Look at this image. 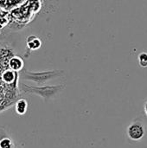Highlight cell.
<instances>
[{"mask_svg": "<svg viewBox=\"0 0 147 148\" xmlns=\"http://www.w3.org/2000/svg\"><path fill=\"white\" fill-rule=\"evenodd\" d=\"M27 45L30 49H38L41 47L42 42L38 37L32 36L27 39Z\"/></svg>", "mask_w": 147, "mask_h": 148, "instance_id": "6", "label": "cell"}, {"mask_svg": "<svg viewBox=\"0 0 147 148\" xmlns=\"http://www.w3.org/2000/svg\"><path fill=\"white\" fill-rule=\"evenodd\" d=\"M13 148H19L18 147H16V145H14V147H13Z\"/></svg>", "mask_w": 147, "mask_h": 148, "instance_id": "11", "label": "cell"}, {"mask_svg": "<svg viewBox=\"0 0 147 148\" xmlns=\"http://www.w3.org/2000/svg\"><path fill=\"white\" fill-rule=\"evenodd\" d=\"M28 107H29V104L27 101L24 99H20L16 102V105H15L16 113L18 115H24L27 113Z\"/></svg>", "mask_w": 147, "mask_h": 148, "instance_id": "5", "label": "cell"}, {"mask_svg": "<svg viewBox=\"0 0 147 148\" xmlns=\"http://www.w3.org/2000/svg\"><path fill=\"white\" fill-rule=\"evenodd\" d=\"M139 64L141 68H147V53L146 52H141L139 56Z\"/></svg>", "mask_w": 147, "mask_h": 148, "instance_id": "9", "label": "cell"}, {"mask_svg": "<svg viewBox=\"0 0 147 148\" xmlns=\"http://www.w3.org/2000/svg\"><path fill=\"white\" fill-rule=\"evenodd\" d=\"M16 78V74L13 70L9 69V70H5L3 74H2V80L5 82V83H12L15 81Z\"/></svg>", "mask_w": 147, "mask_h": 148, "instance_id": "7", "label": "cell"}, {"mask_svg": "<svg viewBox=\"0 0 147 148\" xmlns=\"http://www.w3.org/2000/svg\"><path fill=\"white\" fill-rule=\"evenodd\" d=\"M14 145L15 143L8 136L0 138V148H13Z\"/></svg>", "mask_w": 147, "mask_h": 148, "instance_id": "8", "label": "cell"}, {"mask_svg": "<svg viewBox=\"0 0 147 148\" xmlns=\"http://www.w3.org/2000/svg\"><path fill=\"white\" fill-rule=\"evenodd\" d=\"M59 75H61V72L59 71H48V72H42V73L26 72L23 74V79L32 81L37 84H43L49 80H51Z\"/></svg>", "mask_w": 147, "mask_h": 148, "instance_id": "2", "label": "cell"}, {"mask_svg": "<svg viewBox=\"0 0 147 148\" xmlns=\"http://www.w3.org/2000/svg\"><path fill=\"white\" fill-rule=\"evenodd\" d=\"M145 113H146V116H147V101L146 102V104H145Z\"/></svg>", "mask_w": 147, "mask_h": 148, "instance_id": "10", "label": "cell"}, {"mask_svg": "<svg viewBox=\"0 0 147 148\" xmlns=\"http://www.w3.org/2000/svg\"><path fill=\"white\" fill-rule=\"evenodd\" d=\"M64 89L63 85H57V86H44V87H34V86H28L25 84L22 85V91L24 94H30L38 95L45 101H48L57 95H59Z\"/></svg>", "mask_w": 147, "mask_h": 148, "instance_id": "1", "label": "cell"}, {"mask_svg": "<svg viewBox=\"0 0 147 148\" xmlns=\"http://www.w3.org/2000/svg\"><path fill=\"white\" fill-rule=\"evenodd\" d=\"M8 66L14 72L20 71L23 68V61L18 56H12L8 61Z\"/></svg>", "mask_w": 147, "mask_h": 148, "instance_id": "4", "label": "cell"}, {"mask_svg": "<svg viewBox=\"0 0 147 148\" xmlns=\"http://www.w3.org/2000/svg\"><path fill=\"white\" fill-rule=\"evenodd\" d=\"M146 134L145 126L140 121H133L127 127V136L131 140H140Z\"/></svg>", "mask_w": 147, "mask_h": 148, "instance_id": "3", "label": "cell"}]
</instances>
